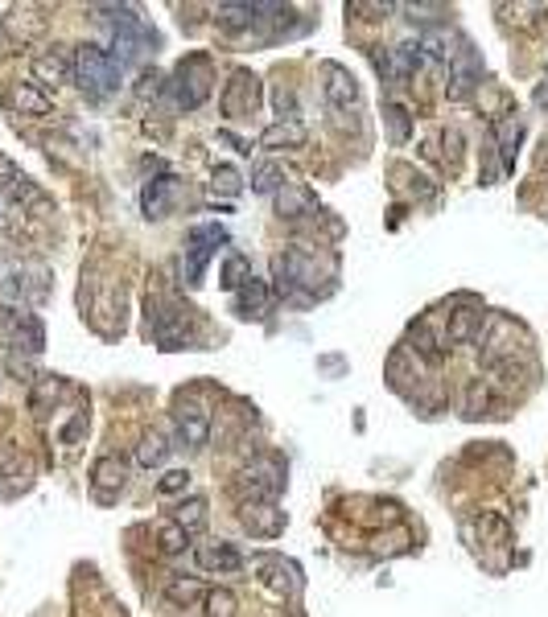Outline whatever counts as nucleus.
<instances>
[{"instance_id":"f257e3e1","label":"nucleus","mask_w":548,"mask_h":617,"mask_svg":"<svg viewBox=\"0 0 548 617\" xmlns=\"http://www.w3.org/2000/svg\"><path fill=\"white\" fill-rule=\"evenodd\" d=\"M120 75H124V70L116 67V58H112L103 46H78L75 49V70H70V78L78 83L83 95H91V99L112 95V91L120 87Z\"/></svg>"},{"instance_id":"f03ea898","label":"nucleus","mask_w":548,"mask_h":617,"mask_svg":"<svg viewBox=\"0 0 548 617\" xmlns=\"http://www.w3.org/2000/svg\"><path fill=\"white\" fill-rule=\"evenodd\" d=\"M49 297V272L41 264H17L0 272V305H41Z\"/></svg>"},{"instance_id":"7ed1b4c3","label":"nucleus","mask_w":548,"mask_h":617,"mask_svg":"<svg viewBox=\"0 0 548 617\" xmlns=\"http://www.w3.org/2000/svg\"><path fill=\"white\" fill-rule=\"evenodd\" d=\"M273 280L289 300H310L318 292V260L305 251H284L273 260Z\"/></svg>"},{"instance_id":"20e7f679","label":"nucleus","mask_w":548,"mask_h":617,"mask_svg":"<svg viewBox=\"0 0 548 617\" xmlns=\"http://www.w3.org/2000/svg\"><path fill=\"white\" fill-rule=\"evenodd\" d=\"M235 490H239V502H273L284 490V465L276 457H256L252 465L239 469Z\"/></svg>"},{"instance_id":"39448f33","label":"nucleus","mask_w":548,"mask_h":617,"mask_svg":"<svg viewBox=\"0 0 548 617\" xmlns=\"http://www.w3.org/2000/svg\"><path fill=\"white\" fill-rule=\"evenodd\" d=\"M479 342H482V362L487 367H499V362H508V358H516V342H524V329L516 326L511 317H503V313H487V321H482L479 329Z\"/></svg>"},{"instance_id":"423d86ee","label":"nucleus","mask_w":548,"mask_h":617,"mask_svg":"<svg viewBox=\"0 0 548 617\" xmlns=\"http://www.w3.org/2000/svg\"><path fill=\"white\" fill-rule=\"evenodd\" d=\"M0 346L13 350V354H38L46 346V329L33 313L9 308V313H0Z\"/></svg>"},{"instance_id":"0eeeda50","label":"nucleus","mask_w":548,"mask_h":617,"mask_svg":"<svg viewBox=\"0 0 548 617\" xmlns=\"http://www.w3.org/2000/svg\"><path fill=\"white\" fill-rule=\"evenodd\" d=\"M211 83H215L211 58H206V54H194V58H186L177 67L169 87H174L177 107H198V103H206V95H211Z\"/></svg>"},{"instance_id":"6e6552de","label":"nucleus","mask_w":548,"mask_h":617,"mask_svg":"<svg viewBox=\"0 0 548 617\" xmlns=\"http://www.w3.org/2000/svg\"><path fill=\"white\" fill-rule=\"evenodd\" d=\"M219 103H223V116H252L256 103H260V78L247 75V70H235L231 83L223 87V95H219Z\"/></svg>"},{"instance_id":"1a4fd4ad","label":"nucleus","mask_w":548,"mask_h":617,"mask_svg":"<svg viewBox=\"0 0 548 617\" xmlns=\"http://www.w3.org/2000/svg\"><path fill=\"white\" fill-rule=\"evenodd\" d=\"M219 243H227V235L219 231V227H194V231H190L186 264H182V272H186V284H202V268H206V260L215 255Z\"/></svg>"},{"instance_id":"9d476101","label":"nucleus","mask_w":548,"mask_h":617,"mask_svg":"<svg viewBox=\"0 0 548 617\" xmlns=\"http://www.w3.org/2000/svg\"><path fill=\"white\" fill-rule=\"evenodd\" d=\"M174 420H177V433L190 449H202L206 436H211V412H206L198 399H177L174 407Z\"/></svg>"},{"instance_id":"9b49d317","label":"nucleus","mask_w":548,"mask_h":617,"mask_svg":"<svg viewBox=\"0 0 548 617\" xmlns=\"http://www.w3.org/2000/svg\"><path fill=\"white\" fill-rule=\"evenodd\" d=\"M70 70H75V49H67V46H54L33 58V75H38L41 87H62V83H70Z\"/></svg>"},{"instance_id":"f8f14e48","label":"nucleus","mask_w":548,"mask_h":617,"mask_svg":"<svg viewBox=\"0 0 548 617\" xmlns=\"http://www.w3.org/2000/svg\"><path fill=\"white\" fill-rule=\"evenodd\" d=\"M322 78H326V99H330V107L346 112V107L359 103V83H355V75L346 67H338V62H326Z\"/></svg>"},{"instance_id":"ddd939ff","label":"nucleus","mask_w":548,"mask_h":617,"mask_svg":"<svg viewBox=\"0 0 548 617\" xmlns=\"http://www.w3.org/2000/svg\"><path fill=\"white\" fill-rule=\"evenodd\" d=\"M128 482V465L120 457H99L95 469H91V490H95L99 502H112Z\"/></svg>"},{"instance_id":"4468645a","label":"nucleus","mask_w":548,"mask_h":617,"mask_svg":"<svg viewBox=\"0 0 548 617\" xmlns=\"http://www.w3.org/2000/svg\"><path fill=\"white\" fill-rule=\"evenodd\" d=\"M239 519L252 535H281L284 514L276 511L273 502H239Z\"/></svg>"},{"instance_id":"2eb2a0df","label":"nucleus","mask_w":548,"mask_h":617,"mask_svg":"<svg viewBox=\"0 0 548 617\" xmlns=\"http://www.w3.org/2000/svg\"><path fill=\"white\" fill-rule=\"evenodd\" d=\"M482 321H487V313H482L479 305H458L450 313V321H445V342H450V346H462V342L479 338Z\"/></svg>"},{"instance_id":"dca6fc26","label":"nucleus","mask_w":548,"mask_h":617,"mask_svg":"<svg viewBox=\"0 0 548 617\" xmlns=\"http://www.w3.org/2000/svg\"><path fill=\"white\" fill-rule=\"evenodd\" d=\"M409 346H412V354H421L429 367H441L445 362V334H433V326L429 321H421V326H412L409 329Z\"/></svg>"},{"instance_id":"f3484780","label":"nucleus","mask_w":548,"mask_h":617,"mask_svg":"<svg viewBox=\"0 0 548 617\" xmlns=\"http://www.w3.org/2000/svg\"><path fill=\"white\" fill-rule=\"evenodd\" d=\"M268 308H273V292H268L265 280H247L244 289L235 292V313L239 317H268Z\"/></svg>"},{"instance_id":"a211bd4d","label":"nucleus","mask_w":548,"mask_h":617,"mask_svg":"<svg viewBox=\"0 0 548 617\" xmlns=\"http://www.w3.org/2000/svg\"><path fill=\"white\" fill-rule=\"evenodd\" d=\"M276 9L281 4H219L215 17L227 33H239V30H252L256 21H260V13H276Z\"/></svg>"},{"instance_id":"6ab92c4d","label":"nucleus","mask_w":548,"mask_h":617,"mask_svg":"<svg viewBox=\"0 0 548 617\" xmlns=\"http://www.w3.org/2000/svg\"><path fill=\"white\" fill-rule=\"evenodd\" d=\"M194 556L206 572H239L244 568V556H239L231 543H202Z\"/></svg>"},{"instance_id":"aec40b11","label":"nucleus","mask_w":548,"mask_h":617,"mask_svg":"<svg viewBox=\"0 0 548 617\" xmlns=\"http://www.w3.org/2000/svg\"><path fill=\"white\" fill-rule=\"evenodd\" d=\"M450 67H454V87H450L454 95H466V91L479 83V75H482V62H479V54H474L470 46H462L458 54H454Z\"/></svg>"},{"instance_id":"412c9836","label":"nucleus","mask_w":548,"mask_h":617,"mask_svg":"<svg viewBox=\"0 0 548 617\" xmlns=\"http://www.w3.org/2000/svg\"><path fill=\"white\" fill-rule=\"evenodd\" d=\"M425 62L421 41H400V46L388 49V78H409L417 75V67Z\"/></svg>"},{"instance_id":"4be33fe9","label":"nucleus","mask_w":548,"mask_h":617,"mask_svg":"<svg viewBox=\"0 0 548 617\" xmlns=\"http://www.w3.org/2000/svg\"><path fill=\"white\" fill-rule=\"evenodd\" d=\"M177 198V177H157V182H148L145 185V214L148 219H166V210H169V202Z\"/></svg>"},{"instance_id":"5701e85b","label":"nucleus","mask_w":548,"mask_h":617,"mask_svg":"<svg viewBox=\"0 0 548 617\" xmlns=\"http://www.w3.org/2000/svg\"><path fill=\"white\" fill-rule=\"evenodd\" d=\"M9 103L17 107L21 116H49V95L41 87H33V83H17V87L9 91Z\"/></svg>"},{"instance_id":"b1692460","label":"nucleus","mask_w":548,"mask_h":617,"mask_svg":"<svg viewBox=\"0 0 548 617\" xmlns=\"http://www.w3.org/2000/svg\"><path fill=\"white\" fill-rule=\"evenodd\" d=\"M305 145V128L297 120H281V124L260 132V148H301Z\"/></svg>"},{"instance_id":"393cba45","label":"nucleus","mask_w":548,"mask_h":617,"mask_svg":"<svg viewBox=\"0 0 548 617\" xmlns=\"http://www.w3.org/2000/svg\"><path fill=\"white\" fill-rule=\"evenodd\" d=\"M276 206H281L284 219H301V214L318 210V198H313L305 185H284V190L276 193Z\"/></svg>"},{"instance_id":"a878e982","label":"nucleus","mask_w":548,"mask_h":617,"mask_svg":"<svg viewBox=\"0 0 548 617\" xmlns=\"http://www.w3.org/2000/svg\"><path fill=\"white\" fill-rule=\"evenodd\" d=\"M166 597L174 601V605H194V601H206V588H202V580H194V577H169Z\"/></svg>"},{"instance_id":"bb28decb","label":"nucleus","mask_w":548,"mask_h":617,"mask_svg":"<svg viewBox=\"0 0 548 617\" xmlns=\"http://www.w3.org/2000/svg\"><path fill=\"white\" fill-rule=\"evenodd\" d=\"M169 449H174V444H169L161 433H145L137 444V461L145 465V469H153V465H161L169 457Z\"/></svg>"},{"instance_id":"cd10ccee","label":"nucleus","mask_w":548,"mask_h":617,"mask_svg":"<svg viewBox=\"0 0 548 617\" xmlns=\"http://www.w3.org/2000/svg\"><path fill=\"white\" fill-rule=\"evenodd\" d=\"M260 568L273 572V577H265V585L276 588V593H293V588H297V568H293V564H284V559H265Z\"/></svg>"},{"instance_id":"c85d7f7f","label":"nucleus","mask_w":548,"mask_h":617,"mask_svg":"<svg viewBox=\"0 0 548 617\" xmlns=\"http://www.w3.org/2000/svg\"><path fill=\"white\" fill-rule=\"evenodd\" d=\"M281 185H284V169H281V165L260 161L252 169V190L256 193H281Z\"/></svg>"},{"instance_id":"c756f323","label":"nucleus","mask_w":548,"mask_h":617,"mask_svg":"<svg viewBox=\"0 0 548 617\" xmlns=\"http://www.w3.org/2000/svg\"><path fill=\"white\" fill-rule=\"evenodd\" d=\"M495 136H499V153H503V161L511 165V153H516V145H519V136H524V120L519 116H503L499 124H495Z\"/></svg>"},{"instance_id":"7c9ffc66","label":"nucleus","mask_w":548,"mask_h":617,"mask_svg":"<svg viewBox=\"0 0 548 617\" xmlns=\"http://www.w3.org/2000/svg\"><path fill=\"white\" fill-rule=\"evenodd\" d=\"M247 280H252V264H247L244 255H227V264H223V289L239 292Z\"/></svg>"},{"instance_id":"2f4dec72","label":"nucleus","mask_w":548,"mask_h":617,"mask_svg":"<svg viewBox=\"0 0 548 617\" xmlns=\"http://www.w3.org/2000/svg\"><path fill=\"white\" fill-rule=\"evenodd\" d=\"M174 523L182 531H198L206 523V502L202 498H190V502H182V506H177V514H174Z\"/></svg>"},{"instance_id":"473e14b6","label":"nucleus","mask_w":548,"mask_h":617,"mask_svg":"<svg viewBox=\"0 0 548 617\" xmlns=\"http://www.w3.org/2000/svg\"><path fill=\"white\" fill-rule=\"evenodd\" d=\"M157 543H161V551H166V556H177V551L190 548V531H182L177 523H166V527H161V535H157Z\"/></svg>"},{"instance_id":"72a5a7b5","label":"nucleus","mask_w":548,"mask_h":617,"mask_svg":"<svg viewBox=\"0 0 548 617\" xmlns=\"http://www.w3.org/2000/svg\"><path fill=\"white\" fill-rule=\"evenodd\" d=\"M58 396H62V383H58V379H49V375H46V379H41L38 387H33V396H30V407H33V412L41 416V412H46V407L54 404V399H58Z\"/></svg>"},{"instance_id":"f704fd0d","label":"nucleus","mask_w":548,"mask_h":617,"mask_svg":"<svg viewBox=\"0 0 548 617\" xmlns=\"http://www.w3.org/2000/svg\"><path fill=\"white\" fill-rule=\"evenodd\" d=\"M487 404H490V387L482 383V379H470V387H466V416L474 420V416H482L487 412Z\"/></svg>"},{"instance_id":"c9c22d12","label":"nucleus","mask_w":548,"mask_h":617,"mask_svg":"<svg viewBox=\"0 0 548 617\" xmlns=\"http://www.w3.org/2000/svg\"><path fill=\"white\" fill-rule=\"evenodd\" d=\"M206 617H235V597L227 593V588L206 593Z\"/></svg>"},{"instance_id":"e433bc0d","label":"nucleus","mask_w":548,"mask_h":617,"mask_svg":"<svg viewBox=\"0 0 548 617\" xmlns=\"http://www.w3.org/2000/svg\"><path fill=\"white\" fill-rule=\"evenodd\" d=\"M383 116H388L391 140H396V145H404V140H409V112H404L400 103H388V112H383Z\"/></svg>"},{"instance_id":"4c0bfd02","label":"nucleus","mask_w":548,"mask_h":617,"mask_svg":"<svg viewBox=\"0 0 548 617\" xmlns=\"http://www.w3.org/2000/svg\"><path fill=\"white\" fill-rule=\"evenodd\" d=\"M21 182H25V174H21V169L9 161V156L0 153V193H9V198H13V190H17Z\"/></svg>"},{"instance_id":"58836bf2","label":"nucleus","mask_w":548,"mask_h":617,"mask_svg":"<svg viewBox=\"0 0 548 617\" xmlns=\"http://www.w3.org/2000/svg\"><path fill=\"white\" fill-rule=\"evenodd\" d=\"M215 190H223V193H239V190H244V177L235 174L231 165H219V169H215Z\"/></svg>"},{"instance_id":"ea45409f","label":"nucleus","mask_w":548,"mask_h":617,"mask_svg":"<svg viewBox=\"0 0 548 617\" xmlns=\"http://www.w3.org/2000/svg\"><path fill=\"white\" fill-rule=\"evenodd\" d=\"M186 486H190V473L186 469H169L166 478L157 482V490H161V494H182Z\"/></svg>"},{"instance_id":"a19ab883","label":"nucleus","mask_w":548,"mask_h":617,"mask_svg":"<svg viewBox=\"0 0 548 617\" xmlns=\"http://www.w3.org/2000/svg\"><path fill=\"white\" fill-rule=\"evenodd\" d=\"M137 95L140 99H157V95H161V75H157V70H145V75H140Z\"/></svg>"},{"instance_id":"79ce46f5","label":"nucleus","mask_w":548,"mask_h":617,"mask_svg":"<svg viewBox=\"0 0 548 617\" xmlns=\"http://www.w3.org/2000/svg\"><path fill=\"white\" fill-rule=\"evenodd\" d=\"M276 112H281V120H297V99L293 91H276Z\"/></svg>"}]
</instances>
